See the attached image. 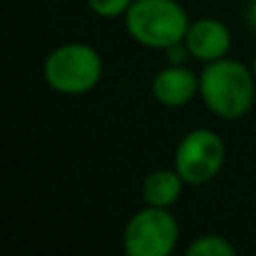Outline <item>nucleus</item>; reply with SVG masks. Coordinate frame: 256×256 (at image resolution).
I'll return each mask as SVG.
<instances>
[{
  "label": "nucleus",
  "instance_id": "1",
  "mask_svg": "<svg viewBox=\"0 0 256 256\" xmlns=\"http://www.w3.org/2000/svg\"><path fill=\"white\" fill-rule=\"evenodd\" d=\"M198 97L218 120H243L256 102V76L252 68L230 56L204 63L200 70Z\"/></svg>",
  "mask_w": 256,
  "mask_h": 256
},
{
  "label": "nucleus",
  "instance_id": "2",
  "mask_svg": "<svg viewBox=\"0 0 256 256\" xmlns=\"http://www.w3.org/2000/svg\"><path fill=\"white\" fill-rule=\"evenodd\" d=\"M189 16L178 0H132L124 14V25L137 45L160 50L184 40Z\"/></svg>",
  "mask_w": 256,
  "mask_h": 256
},
{
  "label": "nucleus",
  "instance_id": "3",
  "mask_svg": "<svg viewBox=\"0 0 256 256\" xmlns=\"http://www.w3.org/2000/svg\"><path fill=\"white\" fill-rule=\"evenodd\" d=\"M104 58L88 43H63L45 56L43 79L54 92L79 97L99 86Z\"/></svg>",
  "mask_w": 256,
  "mask_h": 256
},
{
  "label": "nucleus",
  "instance_id": "4",
  "mask_svg": "<svg viewBox=\"0 0 256 256\" xmlns=\"http://www.w3.org/2000/svg\"><path fill=\"white\" fill-rule=\"evenodd\" d=\"M227 158L225 142L209 128H194L176 146L173 168L186 186H204L220 173Z\"/></svg>",
  "mask_w": 256,
  "mask_h": 256
},
{
  "label": "nucleus",
  "instance_id": "5",
  "mask_svg": "<svg viewBox=\"0 0 256 256\" xmlns=\"http://www.w3.org/2000/svg\"><path fill=\"white\" fill-rule=\"evenodd\" d=\"M180 238V225L171 209L144 204L124 227V250L128 256H168Z\"/></svg>",
  "mask_w": 256,
  "mask_h": 256
},
{
  "label": "nucleus",
  "instance_id": "6",
  "mask_svg": "<svg viewBox=\"0 0 256 256\" xmlns=\"http://www.w3.org/2000/svg\"><path fill=\"white\" fill-rule=\"evenodd\" d=\"M150 94L164 108H182L200 94V74H196L189 66L168 63L153 76Z\"/></svg>",
  "mask_w": 256,
  "mask_h": 256
},
{
  "label": "nucleus",
  "instance_id": "7",
  "mask_svg": "<svg viewBox=\"0 0 256 256\" xmlns=\"http://www.w3.org/2000/svg\"><path fill=\"white\" fill-rule=\"evenodd\" d=\"M184 43L189 48L191 56L204 66V63L225 58L230 54L232 32L222 20L204 16L189 22V30L184 34Z\"/></svg>",
  "mask_w": 256,
  "mask_h": 256
},
{
  "label": "nucleus",
  "instance_id": "8",
  "mask_svg": "<svg viewBox=\"0 0 256 256\" xmlns=\"http://www.w3.org/2000/svg\"><path fill=\"white\" fill-rule=\"evenodd\" d=\"M184 186L186 182L176 168H158V171H150L142 182V198H144V204H150V207L171 209L180 200Z\"/></svg>",
  "mask_w": 256,
  "mask_h": 256
},
{
  "label": "nucleus",
  "instance_id": "9",
  "mask_svg": "<svg viewBox=\"0 0 256 256\" xmlns=\"http://www.w3.org/2000/svg\"><path fill=\"white\" fill-rule=\"evenodd\" d=\"M186 256H236V248L220 234H202L189 243Z\"/></svg>",
  "mask_w": 256,
  "mask_h": 256
},
{
  "label": "nucleus",
  "instance_id": "10",
  "mask_svg": "<svg viewBox=\"0 0 256 256\" xmlns=\"http://www.w3.org/2000/svg\"><path fill=\"white\" fill-rule=\"evenodd\" d=\"M86 4L99 18H120L128 12L132 0H86Z\"/></svg>",
  "mask_w": 256,
  "mask_h": 256
},
{
  "label": "nucleus",
  "instance_id": "11",
  "mask_svg": "<svg viewBox=\"0 0 256 256\" xmlns=\"http://www.w3.org/2000/svg\"><path fill=\"white\" fill-rule=\"evenodd\" d=\"M164 54H166V61L171 63V66H186V63H189V58H194L184 40H180V43L166 48V50H164Z\"/></svg>",
  "mask_w": 256,
  "mask_h": 256
},
{
  "label": "nucleus",
  "instance_id": "12",
  "mask_svg": "<svg viewBox=\"0 0 256 256\" xmlns=\"http://www.w3.org/2000/svg\"><path fill=\"white\" fill-rule=\"evenodd\" d=\"M245 22H248V30L256 34V0H248L245 4Z\"/></svg>",
  "mask_w": 256,
  "mask_h": 256
},
{
  "label": "nucleus",
  "instance_id": "13",
  "mask_svg": "<svg viewBox=\"0 0 256 256\" xmlns=\"http://www.w3.org/2000/svg\"><path fill=\"white\" fill-rule=\"evenodd\" d=\"M252 72H254V76H256V54H254V58H252Z\"/></svg>",
  "mask_w": 256,
  "mask_h": 256
}]
</instances>
